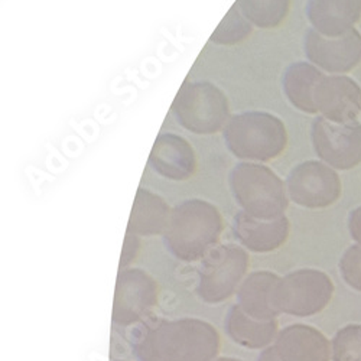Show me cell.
<instances>
[{"instance_id":"obj_1","label":"cell","mask_w":361,"mask_h":361,"mask_svg":"<svg viewBox=\"0 0 361 361\" xmlns=\"http://www.w3.org/2000/svg\"><path fill=\"white\" fill-rule=\"evenodd\" d=\"M220 345L219 331L198 318H150L133 336V353L139 361H214Z\"/></svg>"},{"instance_id":"obj_2","label":"cell","mask_w":361,"mask_h":361,"mask_svg":"<svg viewBox=\"0 0 361 361\" xmlns=\"http://www.w3.org/2000/svg\"><path fill=\"white\" fill-rule=\"evenodd\" d=\"M223 233L220 209L205 200H185L172 208L164 235L166 250L183 262H197L213 250Z\"/></svg>"},{"instance_id":"obj_3","label":"cell","mask_w":361,"mask_h":361,"mask_svg":"<svg viewBox=\"0 0 361 361\" xmlns=\"http://www.w3.org/2000/svg\"><path fill=\"white\" fill-rule=\"evenodd\" d=\"M230 152L243 162H270L288 146V132L282 120L267 111H243L230 117L223 129Z\"/></svg>"},{"instance_id":"obj_4","label":"cell","mask_w":361,"mask_h":361,"mask_svg":"<svg viewBox=\"0 0 361 361\" xmlns=\"http://www.w3.org/2000/svg\"><path fill=\"white\" fill-rule=\"evenodd\" d=\"M230 191L242 212L260 220L285 216L289 205L286 184L269 166L259 162H240L228 175Z\"/></svg>"},{"instance_id":"obj_5","label":"cell","mask_w":361,"mask_h":361,"mask_svg":"<svg viewBox=\"0 0 361 361\" xmlns=\"http://www.w3.org/2000/svg\"><path fill=\"white\" fill-rule=\"evenodd\" d=\"M171 113L179 126L194 135L223 132L231 117L227 96L208 81L184 82L175 96Z\"/></svg>"},{"instance_id":"obj_6","label":"cell","mask_w":361,"mask_h":361,"mask_svg":"<svg viewBox=\"0 0 361 361\" xmlns=\"http://www.w3.org/2000/svg\"><path fill=\"white\" fill-rule=\"evenodd\" d=\"M250 266L243 246L217 245L202 259L198 270L197 293L205 304L216 305L238 290Z\"/></svg>"},{"instance_id":"obj_7","label":"cell","mask_w":361,"mask_h":361,"mask_svg":"<svg viewBox=\"0 0 361 361\" xmlns=\"http://www.w3.org/2000/svg\"><path fill=\"white\" fill-rule=\"evenodd\" d=\"M334 293L331 278L315 269H300L279 278L272 292V305L278 314L311 317L321 312Z\"/></svg>"},{"instance_id":"obj_8","label":"cell","mask_w":361,"mask_h":361,"mask_svg":"<svg viewBox=\"0 0 361 361\" xmlns=\"http://www.w3.org/2000/svg\"><path fill=\"white\" fill-rule=\"evenodd\" d=\"M289 200L304 208H326L341 197V179L334 168L322 161H305L295 165L288 178Z\"/></svg>"},{"instance_id":"obj_9","label":"cell","mask_w":361,"mask_h":361,"mask_svg":"<svg viewBox=\"0 0 361 361\" xmlns=\"http://www.w3.org/2000/svg\"><path fill=\"white\" fill-rule=\"evenodd\" d=\"M311 139L318 158L338 171H348L361 164V125L334 123L318 116L311 128Z\"/></svg>"},{"instance_id":"obj_10","label":"cell","mask_w":361,"mask_h":361,"mask_svg":"<svg viewBox=\"0 0 361 361\" xmlns=\"http://www.w3.org/2000/svg\"><path fill=\"white\" fill-rule=\"evenodd\" d=\"M158 283L142 269L120 270L116 281L113 322L122 326L145 319L158 304Z\"/></svg>"},{"instance_id":"obj_11","label":"cell","mask_w":361,"mask_h":361,"mask_svg":"<svg viewBox=\"0 0 361 361\" xmlns=\"http://www.w3.org/2000/svg\"><path fill=\"white\" fill-rule=\"evenodd\" d=\"M308 61L331 75H344L361 63V35L354 27L345 35L329 38L310 29L304 39Z\"/></svg>"},{"instance_id":"obj_12","label":"cell","mask_w":361,"mask_h":361,"mask_svg":"<svg viewBox=\"0 0 361 361\" xmlns=\"http://www.w3.org/2000/svg\"><path fill=\"white\" fill-rule=\"evenodd\" d=\"M314 102L329 122L351 123L361 113V88L347 75H325L315 88Z\"/></svg>"},{"instance_id":"obj_13","label":"cell","mask_w":361,"mask_h":361,"mask_svg":"<svg viewBox=\"0 0 361 361\" xmlns=\"http://www.w3.org/2000/svg\"><path fill=\"white\" fill-rule=\"evenodd\" d=\"M149 165L169 180H187L197 169V157L191 143L179 135L162 133L150 150Z\"/></svg>"},{"instance_id":"obj_14","label":"cell","mask_w":361,"mask_h":361,"mask_svg":"<svg viewBox=\"0 0 361 361\" xmlns=\"http://www.w3.org/2000/svg\"><path fill=\"white\" fill-rule=\"evenodd\" d=\"M231 230L240 246L246 250L270 253L286 243L290 224L285 216L275 220H260L238 212L233 219Z\"/></svg>"},{"instance_id":"obj_15","label":"cell","mask_w":361,"mask_h":361,"mask_svg":"<svg viewBox=\"0 0 361 361\" xmlns=\"http://www.w3.org/2000/svg\"><path fill=\"white\" fill-rule=\"evenodd\" d=\"M274 347L282 361H329L333 354V347L321 331L304 324L283 328Z\"/></svg>"},{"instance_id":"obj_16","label":"cell","mask_w":361,"mask_h":361,"mask_svg":"<svg viewBox=\"0 0 361 361\" xmlns=\"http://www.w3.org/2000/svg\"><path fill=\"white\" fill-rule=\"evenodd\" d=\"M307 16L312 29L337 38L353 31L361 18V0H308Z\"/></svg>"},{"instance_id":"obj_17","label":"cell","mask_w":361,"mask_h":361,"mask_svg":"<svg viewBox=\"0 0 361 361\" xmlns=\"http://www.w3.org/2000/svg\"><path fill=\"white\" fill-rule=\"evenodd\" d=\"M278 281L279 276L267 270L247 275L237 290V305L255 319H276L279 314L272 305V292Z\"/></svg>"},{"instance_id":"obj_18","label":"cell","mask_w":361,"mask_h":361,"mask_svg":"<svg viewBox=\"0 0 361 361\" xmlns=\"http://www.w3.org/2000/svg\"><path fill=\"white\" fill-rule=\"evenodd\" d=\"M224 325L228 338L237 345L249 350H264L270 347L279 334L276 319H255L238 305L230 308Z\"/></svg>"},{"instance_id":"obj_19","label":"cell","mask_w":361,"mask_h":361,"mask_svg":"<svg viewBox=\"0 0 361 361\" xmlns=\"http://www.w3.org/2000/svg\"><path fill=\"white\" fill-rule=\"evenodd\" d=\"M172 209L166 201L146 188H139L132 207L128 231L139 237H154L164 234Z\"/></svg>"},{"instance_id":"obj_20","label":"cell","mask_w":361,"mask_h":361,"mask_svg":"<svg viewBox=\"0 0 361 361\" xmlns=\"http://www.w3.org/2000/svg\"><path fill=\"white\" fill-rule=\"evenodd\" d=\"M324 77L325 73L311 63H295L289 66L283 74V93L296 110L307 114H317L318 111L314 102L315 88Z\"/></svg>"},{"instance_id":"obj_21","label":"cell","mask_w":361,"mask_h":361,"mask_svg":"<svg viewBox=\"0 0 361 361\" xmlns=\"http://www.w3.org/2000/svg\"><path fill=\"white\" fill-rule=\"evenodd\" d=\"M245 18L259 29H276L288 18L290 0H237Z\"/></svg>"},{"instance_id":"obj_22","label":"cell","mask_w":361,"mask_h":361,"mask_svg":"<svg viewBox=\"0 0 361 361\" xmlns=\"http://www.w3.org/2000/svg\"><path fill=\"white\" fill-rule=\"evenodd\" d=\"M253 25L240 12L238 6L234 4L233 8L223 18L209 41L217 45H237L247 39L253 32Z\"/></svg>"},{"instance_id":"obj_23","label":"cell","mask_w":361,"mask_h":361,"mask_svg":"<svg viewBox=\"0 0 361 361\" xmlns=\"http://www.w3.org/2000/svg\"><path fill=\"white\" fill-rule=\"evenodd\" d=\"M334 361H361V325L341 328L333 338Z\"/></svg>"},{"instance_id":"obj_24","label":"cell","mask_w":361,"mask_h":361,"mask_svg":"<svg viewBox=\"0 0 361 361\" xmlns=\"http://www.w3.org/2000/svg\"><path fill=\"white\" fill-rule=\"evenodd\" d=\"M343 279L348 286L361 292V246H351L340 260Z\"/></svg>"},{"instance_id":"obj_25","label":"cell","mask_w":361,"mask_h":361,"mask_svg":"<svg viewBox=\"0 0 361 361\" xmlns=\"http://www.w3.org/2000/svg\"><path fill=\"white\" fill-rule=\"evenodd\" d=\"M139 249H140V237L130 231H126L122 257H120V264H118L120 270L128 269V266L136 259Z\"/></svg>"},{"instance_id":"obj_26","label":"cell","mask_w":361,"mask_h":361,"mask_svg":"<svg viewBox=\"0 0 361 361\" xmlns=\"http://www.w3.org/2000/svg\"><path fill=\"white\" fill-rule=\"evenodd\" d=\"M348 230L354 242L361 246V207L351 212L348 217Z\"/></svg>"},{"instance_id":"obj_27","label":"cell","mask_w":361,"mask_h":361,"mask_svg":"<svg viewBox=\"0 0 361 361\" xmlns=\"http://www.w3.org/2000/svg\"><path fill=\"white\" fill-rule=\"evenodd\" d=\"M257 361H282V360L279 358L275 347H267L260 353Z\"/></svg>"},{"instance_id":"obj_28","label":"cell","mask_w":361,"mask_h":361,"mask_svg":"<svg viewBox=\"0 0 361 361\" xmlns=\"http://www.w3.org/2000/svg\"><path fill=\"white\" fill-rule=\"evenodd\" d=\"M214 361H243V360L233 358V357H221V358H216Z\"/></svg>"},{"instance_id":"obj_29","label":"cell","mask_w":361,"mask_h":361,"mask_svg":"<svg viewBox=\"0 0 361 361\" xmlns=\"http://www.w3.org/2000/svg\"><path fill=\"white\" fill-rule=\"evenodd\" d=\"M113 361H125V360H113Z\"/></svg>"}]
</instances>
